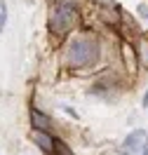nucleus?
Instances as JSON below:
<instances>
[{
    "mask_svg": "<svg viewBox=\"0 0 148 155\" xmlns=\"http://www.w3.org/2000/svg\"><path fill=\"white\" fill-rule=\"evenodd\" d=\"M99 59V42L94 38H75L66 49V64L71 68H85Z\"/></svg>",
    "mask_w": 148,
    "mask_h": 155,
    "instance_id": "nucleus-1",
    "label": "nucleus"
},
{
    "mask_svg": "<svg viewBox=\"0 0 148 155\" xmlns=\"http://www.w3.org/2000/svg\"><path fill=\"white\" fill-rule=\"evenodd\" d=\"M73 24H75V0H57V5L52 10V19H49L52 33L64 35L71 31Z\"/></svg>",
    "mask_w": 148,
    "mask_h": 155,
    "instance_id": "nucleus-2",
    "label": "nucleus"
},
{
    "mask_svg": "<svg viewBox=\"0 0 148 155\" xmlns=\"http://www.w3.org/2000/svg\"><path fill=\"white\" fill-rule=\"evenodd\" d=\"M148 141V136H146V132L143 129H134L132 134L122 141V148H125V153L122 155H127V153H132V155H136L141 148H143V143Z\"/></svg>",
    "mask_w": 148,
    "mask_h": 155,
    "instance_id": "nucleus-3",
    "label": "nucleus"
},
{
    "mask_svg": "<svg viewBox=\"0 0 148 155\" xmlns=\"http://www.w3.org/2000/svg\"><path fill=\"white\" fill-rule=\"evenodd\" d=\"M33 141L38 143V148L47 155H54V136L49 132H42V129H33Z\"/></svg>",
    "mask_w": 148,
    "mask_h": 155,
    "instance_id": "nucleus-4",
    "label": "nucleus"
},
{
    "mask_svg": "<svg viewBox=\"0 0 148 155\" xmlns=\"http://www.w3.org/2000/svg\"><path fill=\"white\" fill-rule=\"evenodd\" d=\"M31 122H33V129H42V132H49V129H52L49 115H45L38 108H31Z\"/></svg>",
    "mask_w": 148,
    "mask_h": 155,
    "instance_id": "nucleus-5",
    "label": "nucleus"
},
{
    "mask_svg": "<svg viewBox=\"0 0 148 155\" xmlns=\"http://www.w3.org/2000/svg\"><path fill=\"white\" fill-rule=\"evenodd\" d=\"M54 153H57V155H75L68 146L61 141V139H54Z\"/></svg>",
    "mask_w": 148,
    "mask_h": 155,
    "instance_id": "nucleus-6",
    "label": "nucleus"
},
{
    "mask_svg": "<svg viewBox=\"0 0 148 155\" xmlns=\"http://www.w3.org/2000/svg\"><path fill=\"white\" fill-rule=\"evenodd\" d=\"M5 21H7V7H5V0H0V33L5 31Z\"/></svg>",
    "mask_w": 148,
    "mask_h": 155,
    "instance_id": "nucleus-7",
    "label": "nucleus"
},
{
    "mask_svg": "<svg viewBox=\"0 0 148 155\" xmlns=\"http://www.w3.org/2000/svg\"><path fill=\"white\" fill-rule=\"evenodd\" d=\"M61 108H64V110H66V113H68L71 117H75V120H78V113H75V110H73L71 106H61Z\"/></svg>",
    "mask_w": 148,
    "mask_h": 155,
    "instance_id": "nucleus-8",
    "label": "nucleus"
},
{
    "mask_svg": "<svg viewBox=\"0 0 148 155\" xmlns=\"http://www.w3.org/2000/svg\"><path fill=\"white\" fill-rule=\"evenodd\" d=\"M139 14H141V17H146V19H148V7H146V5H139Z\"/></svg>",
    "mask_w": 148,
    "mask_h": 155,
    "instance_id": "nucleus-9",
    "label": "nucleus"
},
{
    "mask_svg": "<svg viewBox=\"0 0 148 155\" xmlns=\"http://www.w3.org/2000/svg\"><path fill=\"white\" fill-rule=\"evenodd\" d=\"M141 150H143V153H141V155H148V141H146V143H143V148H141Z\"/></svg>",
    "mask_w": 148,
    "mask_h": 155,
    "instance_id": "nucleus-10",
    "label": "nucleus"
},
{
    "mask_svg": "<svg viewBox=\"0 0 148 155\" xmlns=\"http://www.w3.org/2000/svg\"><path fill=\"white\" fill-rule=\"evenodd\" d=\"M143 108H148V92H146V97H143Z\"/></svg>",
    "mask_w": 148,
    "mask_h": 155,
    "instance_id": "nucleus-11",
    "label": "nucleus"
},
{
    "mask_svg": "<svg viewBox=\"0 0 148 155\" xmlns=\"http://www.w3.org/2000/svg\"><path fill=\"white\" fill-rule=\"evenodd\" d=\"M104 5H108V7H113V0H101Z\"/></svg>",
    "mask_w": 148,
    "mask_h": 155,
    "instance_id": "nucleus-12",
    "label": "nucleus"
}]
</instances>
